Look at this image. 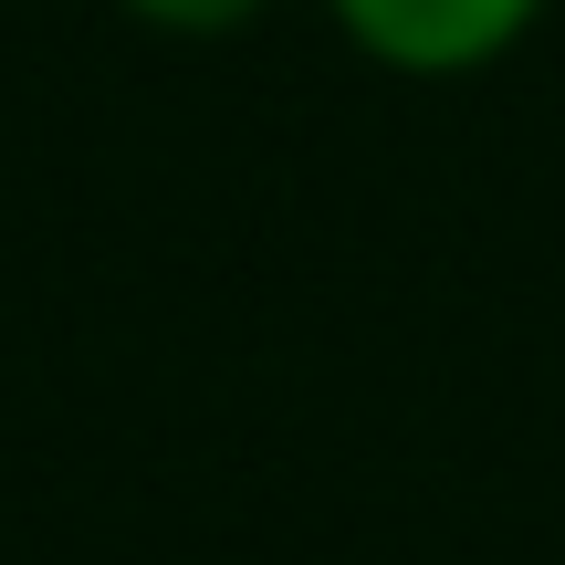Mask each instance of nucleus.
<instances>
[{
  "instance_id": "nucleus-2",
  "label": "nucleus",
  "mask_w": 565,
  "mask_h": 565,
  "mask_svg": "<svg viewBox=\"0 0 565 565\" xmlns=\"http://www.w3.org/2000/svg\"><path fill=\"white\" fill-rule=\"evenodd\" d=\"M126 11H137L147 32H189V42H210V32H242V21H263L273 0H126Z\"/></svg>"
},
{
  "instance_id": "nucleus-1",
  "label": "nucleus",
  "mask_w": 565,
  "mask_h": 565,
  "mask_svg": "<svg viewBox=\"0 0 565 565\" xmlns=\"http://www.w3.org/2000/svg\"><path fill=\"white\" fill-rule=\"evenodd\" d=\"M324 11H335V32L356 42L366 63L419 74V84H450V74L503 63L513 42L545 21V0H324Z\"/></svg>"
}]
</instances>
